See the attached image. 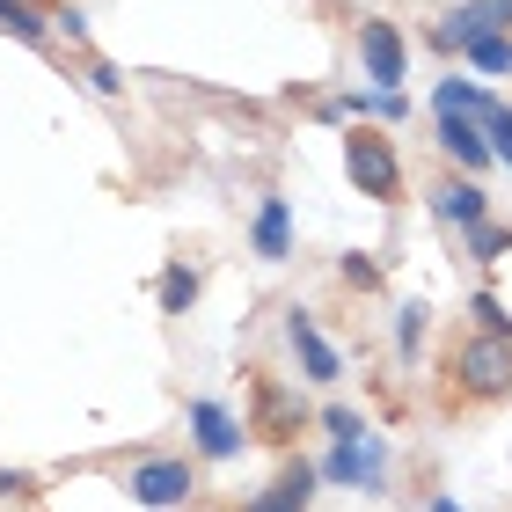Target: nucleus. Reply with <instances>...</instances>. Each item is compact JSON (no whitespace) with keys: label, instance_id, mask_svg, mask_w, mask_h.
I'll return each instance as SVG.
<instances>
[{"label":"nucleus","instance_id":"15","mask_svg":"<svg viewBox=\"0 0 512 512\" xmlns=\"http://www.w3.org/2000/svg\"><path fill=\"white\" fill-rule=\"evenodd\" d=\"M425 330H432V308L425 300H403V308H395V359H417V344H425Z\"/></svg>","mask_w":512,"mask_h":512},{"label":"nucleus","instance_id":"21","mask_svg":"<svg viewBox=\"0 0 512 512\" xmlns=\"http://www.w3.org/2000/svg\"><path fill=\"white\" fill-rule=\"evenodd\" d=\"M337 278H344V286H359V293H374V286H381V264H374V256H359V249H352V256L337 264Z\"/></svg>","mask_w":512,"mask_h":512},{"label":"nucleus","instance_id":"11","mask_svg":"<svg viewBox=\"0 0 512 512\" xmlns=\"http://www.w3.org/2000/svg\"><path fill=\"white\" fill-rule=\"evenodd\" d=\"M439 154H447L461 176H483V169L498 161V154H491V132H483L476 118H439Z\"/></svg>","mask_w":512,"mask_h":512},{"label":"nucleus","instance_id":"9","mask_svg":"<svg viewBox=\"0 0 512 512\" xmlns=\"http://www.w3.org/2000/svg\"><path fill=\"white\" fill-rule=\"evenodd\" d=\"M249 395H256V417H249V432H256V439H271V447H286V439H300V425H308V410H300L293 395H278V381H271V374H256V381H249Z\"/></svg>","mask_w":512,"mask_h":512},{"label":"nucleus","instance_id":"5","mask_svg":"<svg viewBox=\"0 0 512 512\" xmlns=\"http://www.w3.org/2000/svg\"><path fill=\"white\" fill-rule=\"evenodd\" d=\"M183 425H191V447H198L205 461H235L242 439H249V425H242L227 403H213V395H198V403L183 410Z\"/></svg>","mask_w":512,"mask_h":512},{"label":"nucleus","instance_id":"10","mask_svg":"<svg viewBox=\"0 0 512 512\" xmlns=\"http://www.w3.org/2000/svg\"><path fill=\"white\" fill-rule=\"evenodd\" d=\"M432 213L447 220V227H461V235H469V227H483L491 220V198H483V176H447L432 191Z\"/></svg>","mask_w":512,"mask_h":512},{"label":"nucleus","instance_id":"12","mask_svg":"<svg viewBox=\"0 0 512 512\" xmlns=\"http://www.w3.org/2000/svg\"><path fill=\"white\" fill-rule=\"evenodd\" d=\"M249 249L264 256V264H286L293 256V205L286 198H256V227H249Z\"/></svg>","mask_w":512,"mask_h":512},{"label":"nucleus","instance_id":"23","mask_svg":"<svg viewBox=\"0 0 512 512\" xmlns=\"http://www.w3.org/2000/svg\"><path fill=\"white\" fill-rule=\"evenodd\" d=\"M476 330H491V337H512V322H505V308H498V293H476Z\"/></svg>","mask_w":512,"mask_h":512},{"label":"nucleus","instance_id":"3","mask_svg":"<svg viewBox=\"0 0 512 512\" xmlns=\"http://www.w3.org/2000/svg\"><path fill=\"white\" fill-rule=\"evenodd\" d=\"M191 491H198V469H191L183 454H154V461H139V469H125V498L147 505V512L191 505Z\"/></svg>","mask_w":512,"mask_h":512},{"label":"nucleus","instance_id":"7","mask_svg":"<svg viewBox=\"0 0 512 512\" xmlns=\"http://www.w3.org/2000/svg\"><path fill=\"white\" fill-rule=\"evenodd\" d=\"M286 344H293V359H300V381H315V388L344 381V359H337V344L315 330V315H308V308H286Z\"/></svg>","mask_w":512,"mask_h":512},{"label":"nucleus","instance_id":"22","mask_svg":"<svg viewBox=\"0 0 512 512\" xmlns=\"http://www.w3.org/2000/svg\"><path fill=\"white\" fill-rule=\"evenodd\" d=\"M322 432H330V439H366V417L344 410V403H330V410H322Z\"/></svg>","mask_w":512,"mask_h":512},{"label":"nucleus","instance_id":"1","mask_svg":"<svg viewBox=\"0 0 512 512\" xmlns=\"http://www.w3.org/2000/svg\"><path fill=\"white\" fill-rule=\"evenodd\" d=\"M447 374H454V395H461V403H498V395H512V337L469 330V337L454 344Z\"/></svg>","mask_w":512,"mask_h":512},{"label":"nucleus","instance_id":"2","mask_svg":"<svg viewBox=\"0 0 512 512\" xmlns=\"http://www.w3.org/2000/svg\"><path fill=\"white\" fill-rule=\"evenodd\" d=\"M344 169H352L359 198H374V205H403V161H395V147H388L374 125H352V139H344Z\"/></svg>","mask_w":512,"mask_h":512},{"label":"nucleus","instance_id":"24","mask_svg":"<svg viewBox=\"0 0 512 512\" xmlns=\"http://www.w3.org/2000/svg\"><path fill=\"white\" fill-rule=\"evenodd\" d=\"M0 498H37V483L22 476V469H0Z\"/></svg>","mask_w":512,"mask_h":512},{"label":"nucleus","instance_id":"19","mask_svg":"<svg viewBox=\"0 0 512 512\" xmlns=\"http://www.w3.org/2000/svg\"><path fill=\"white\" fill-rule=\"evenodd\" d=\"M0 30H8V37H22V44H44V22H37V8H30V0H0Z\"/></svg>","mask_w":512,"mask_h":512},{"label":"nucleus","instance_id":"14","mask_svg":"<svg viewBox=\"0 0 512 512\" xmlns=\"http://www.w3.org/2000/svg\"><path fill=\"white\" fill-rule=\"evenodd\" d=\"M461 59H469L483 81H512V37H505V30H491V37H469V44H461Z\"/></svg>","mask_w":512,"mask_h":512},{"label":"nucleus","instance_id":"25","mask_svg":"<svg viewBox=\"0 0 512 512\" xmlns=\"http://www.w3.org/2000/svg\"><path fill=\"white\" fill-rule=\"evenodd\" d=\"M52 22H59V30H66V37H88V15H81V8H59Z\"/></svg>","mask_w":512,"mask_h":512},{"label":"nucleus","instance_id":"20","mask_svg":"<svg viewBox=\"0 0 512 512\" xmlns=\"http://www.w3.org/2000/svg\"><path fill=\"white\" fill-rule=\"evenodd\" d=\"M505 249H512V235H505L498 220H483V227H469V256H483V264H498Z\"/></svg>","mask_w":512,"mask_h":512},{"label":"nucleus","instance_id":"8","mask_svg":"<svg viewBox=\"0 0 512 512\" xmlns=\"http://www.w3.org/2000/svg\"><path fill=\"white\" fill-rule=\"evenodd\" d=\"M491 30H512V0H469V8L439 15L432 22V44H439V52H461L469 37H491Z\"/></svg>","mask_w":512,"mask_h":512},{"label":"nucleus","instance_id":"18","mask_svg":"<svg viewBox=\"0 0 512 512\" xmlns=\"http://www.w3.org/2000/svg\"><path fill=\"white\" fill-rule=\"evenodd\" d=\"M191 300H198V271L191 264H169V271H161V315H183Z\"/></svg>","mask_w":512,"mask_h":512},{"label":"nucleus","instance_id":"16","mask_svg":"<svg viewBox=\"0 0 512 512\" xmlns=\"http://www.w3.org/2000/svg\"><path fill=\"white\" fill-rule=\"evenodd\" d=\"M476 125L491 132V154H498L505 169H512V103H498L491 88H483V103H476Z\"/></svg>","mask_w":512,"mask_h":512},{"label":"nucleus","instance_id":"13","mask_svg":"<svg viewBox=\"0 0 512 512\" xmlns=\"http://www.w3.org/2000/svg\"><path fill=\"white\" fill-rule=\"evenodd\" d=\"M315 461H286V469L271 476V491L264 498H249V512H308L315 505Z\"/></svg>","mask_w":512,"mask_h":512},{"label":"nucleus","instance_id":"26","mask_svg":"<svg viewBox=\"0 0 512 512\" xmlns=\"http://www.w3.org/2000/svg\"><path fill=\"white\" fill-rule=\"evenodd\" d=\"M432 512H461V505H454V498H447V491H432Z\"/></svg>","mask_w":512,"mask_h":512},{"label":"nucleus","instance_id":"6","mask_svg":"<svg viewBox=\"0 0 512 512\" xmlns=\"http://www.w3.org/2000/svg\"><path fill=\"white\" fill-rule=\"evenodd\" d=\"M359 66H366V81H374V88H395V81L410 74L403 30H395L388 15H366V22H359Z\"/></svg>","mask_w":512,"mask_h":512},{"label":"nucleus","instance_id":"4","mask_svg":"<svg viewBox=\"0 0 512 512\" xmlns=\"http://www.w3.org/2000/svg\"><path fill=\"white\" fill-rule=\"evenodd\" d=\"M322 476L344 483V491L381 498V491H388V447H381V432H366V439H337L330 461H322Z\"/></svg>","mask_w":512,"mask_h":512},{"label":"nucleus","instance_id":"17","mask_svg":"<svg viewBox=\"0 0 512 512\" xmlns=\"http://www.w3.org/2000/svg\"><path fill=\"white\" fill-rule=\"evenodd\" d=\"M432 103H439V118H476V103H483V88L454 74V81H439V88H432Z\"/></svg>","mask_w":512,"mask_h":512}]
</instances>
